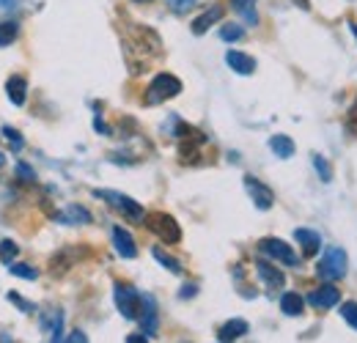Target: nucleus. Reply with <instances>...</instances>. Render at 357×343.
Returning a JSON list of instances; mask_svg holds the SVG:
<instances>
[{"mask_svg": "<svg viewBox=\"0 0 357 343\" xmlns=\"http://www.w3.org/2000/svg\"><path fill=\"white\" fill-rule=\"evenodd\" d=\"M93 195L102 198V201H107L113 209H119L121 215L127 217V220H132V222H143L146 220V209L135 198L124 195V192H116V190H93Z\"/></svg>", "mask_w": 357, "mask_h": 343, "instance_id": "f257e3e1", "label": "nucleus"}, {"mask_svg": "<svg viewBox=\"0 0 357 343\" xmlns=\"http://www.w3.org/2000/svg\"><path fill=\"white\" fill-rule=\"evenodd\" d=\"M178 93H181V80L174 77V75H168V72H162L146 88V105H162V102L174 99Z\"/></svg>", "mask_w": 357, "mask_h": 343, "instance_id": "f03ea898", "label": "nucleus"}, {"mask_svg": "<svg viewBox=\"0 0 357 343\" xmlns=\"http://www.w3.org/2000/svg\"><path fill=\"white\" fill-rule=\"evenodd\" d=\"M143 222H146V228H149L154 236H160L165 245H178V242H181V228H178V222L171 215L154 212V215H146Z\"/></svg>", "mask_w": 357, "mask_h": 343, "instance_id": "7ed1b4c3", "label": "nucleus"}, {"mask_svg": "<svg viewBox=\"0 0 357 343\" xmlns=\"http://www.w3.org/2000/svg\"><path fill=\"white\" fill-rule=\"evenodd\" d=\"M113 300H116V307H119V313L124 316V319H137L140 316V305H143V294L132 289V286H127V283H116L113 286Z\"/></svg>", "mask_w": 357, "mask_h": 343, "instance_id": "20e7f679", "label": "nucleus"}, {"mask_svg": "<svg viewBox=\"0 0 357 343\" xmlns=\"http://www.w3.org/2000/svg\"><path fill=\"white\" fill-rule=\"evenodd\" d=\"M347 253L341 250V247H330L324 258L316 264V275L321 277V280H341L344 275H347Z\"/></svg>", "mask_w": 357, "mask_h": 343, "instance_id": "39448f33", "label": "nucleus"}, {"mask_svg": "<svg viewBox=\"0 0 357 343\" xmlns=\"http://www.w3.org/2000/svg\"><path fill=\"white\" fill-rule=\"evenodd\" d=\"M261 253H267L272 261H278V264H286V266H300V256L291 250V245L289 242H283V239H275V236H267V239H261Z\"/></svg>", "mask_w": 357, "mask_h": 343, "instance_id": "423d86ee", "label": "nucleus"}, {"mask_svg": "<svg viewBox=\"0 0 357 343\" xmlns=\"http://www.w3.org/2000/svg\"><path fill=\"white\" fill-rule=\"evenodd\" d=\"M245 190L250 192V198H253L256 209H261V212L272 209V204H275V192L269 190L264 181H259L256 176H245Z\"/></svg>", "mask_w": 357, "mask_h": 343, "instance_id": "0eeeda50", "label": "nucleus"}, {"mask_svg": "<svg viewBox=\"0 0 357 343\" xmlns=\"http://www.w3.org/2000/svg\"><path fill=\"white\" fill-rule=\"evenodd\" d=\"M140 330L146 335H157L160 330V310H157V300L151 294H143V305H140Z\"/></svg>", "mask_w": 357, "mask_h": 343, "instance_id": "6e6552de", "label": "nucleus"}, {"mask_svg": "<svg viewBox=\"0 0 357 343\" xmlns=\"http://www.w3.org/2000/svg\"><path fill=\"white\" fill-rule=\"evenodd\" d=\"M113 247H116V253H119L121 258L137 256V245H135L132 234H130L127 228H121V225L113 228Z\"/></svg>", "mask_w": 357, "mask_h": 343, "instance_id": "1a4fd4ad", "label": "nucleus"}, {"mask_svg": "<svg viewBox=\"0 0 357 343\" xmlns=\"http://www.w3.org/2000/svg\"><path fill=\"white\" fill-rule=\"evenodd\" d=\"M225 63L231 72L236 75H253L256 72V61L248 55V52H239V49H228L225 52Z\"/></svg>", "mask_w": 357, "mask_h": 343, "instance_id": "9d476101", "label": "nucleus"}, {"mask_svg": "<svg viewBox=\"0 0 357 343\" xmlns=\"http://www.w3.org/2000/svg\"><path fill=\"white\" fill-rule=\"evenodd\" d=\"M308 302H311L313 307H319V310H327V307H335L341 302V291L335 286H321V289H316V291L308 294Z\"/></svg>", "mask_w": 357, "mask_h": 343, "instance_id": "9b49d317", "label": "nucleus"}, {"mask_svg": "<svg viewBox=\"0 0 357 343\" xmlns=\"http://www.w3.org/2000/svg\"><path fill=\"white\" fill-rule=\"evenodd\" d=\"M223 14H225L223 6H212V8H206L201 17H195V20H192V25H190V28H192V33H195V36H204L215 22H220V20H223Z\"/></svg>", "mask_w": 357, "mask_h": 343, "instance_id": "f8f14e48", "label": "nucleus"}, {"mask_svg": "<svg viewBox=\"0 0 357 343\" xmlns=\"http://www.w3.org/2000/svg\"><path fill=\"white\" fill-rule=\"evenodd\" d=\"M256 272H259V277L264 280V286H269V289H283L286 286L283 272L278 266H272L269 261H256Z\"/></svg>", "mask_w": 357, "mask_h": 343, "instance_id": "ddd939ff", "label": "nucleus"}, {"mask_svg": "<svg viewBox=\"0 0 357 343\" xmlns=\"http://www.w3.org/2000/svg\"><path fill=\"white\" fill-rule=\"evenodd\" d=\"M294 239L300 242V247H303V253L308 258H313L319 250H321V236L316 234V231H308V228H297L294 231Z\"/></svg>", "mask_w": 357, "mask_h": 343, "instance_id": "4468645a", "label": "nucleus"}, {"mask_svg": "<svg viewBox=\"0 0 357 343\" xmlns=\"http://www.w3.org/2000/svg\"><path fill=\"white\" fill-rule=\"evenodd\" d=\"M6 96L11 99V105L22 107V105H25V96H28V83H25V77L11 75V77L6 80Z\"/></svg>", "mask_w": 357, "mask_h": 343, "instance_id": "2eb2a0df", "label": "nucleus"}, {"mask_svg": "<svg viewBox=\"0 0 357 343\" xmlns=\"http://www.w3.org/2000/svg\"><path fill=\"white\" fill-rule=\"evenodd\" d=\"M242 335H248V321L245 319H231V321H225L223 327L218 330L220 343H234L236 338H242Z\"/></svg>", "mask_w": 357, "mask_h": 343, "instance_id": "dca6fc26", "label": "nucleus"}, {"mask_svg": "<svg viewBox=\"0 0 357 343\" xmlns=\"http://www.w3.org/2000/svg\"><path fill=\"white\" fill-rule=\"evenodd\" d=\"M269 148H272V154L280 157V160L294 157V140L286 137V135H272V137H269Z\"/></svg>", "mask_w": 357, "mask_h": 343, "instance_id": "f3484780", "label": "nucleus"}, {"mask_svg": "<svg viewBox=\"0 0 357 343\" xmlns=\"http://www.w3.org/2000/svg\"><path fill=\"white\" fill-rule=\"evenodd\" d=\"M280 310H283L286 316H300V313L305 310V297H300L297 291H286V294L280 297Z\"/></svg>", "mask_w": 357, "mask_h": 343, "instance_id": "a211bd4d", "label": "nucleus"}, {"mask_svg": "<svg viewBox=\"0 0 357 343\" xmlns=\"http://www.w3.org/2000/svg\"><path fill=\"white\" fill-rule=\"evenodd\" d=\"M231 8L248 22V25H256L259 22V14H256V0H231Z\"/></svg>", "mask_w": 357, "mask_h": 343, "instance_id": "6ab92c4d", "label": "nucleus"}, {"mask_svg": "<svg viewBox=\"0 0 357 343\" xmlns=\"http://www.w3.org/2000/svg\"><path fill=\"white\" fill-rule=\"evenodd\" d=\"M58 222H83L86 225V222H91V212L77 206V204H72V206H66V212L58 215Z\"/></svg>", "mask_w": 357, "mask_h": 343, "instance_id": "aec40b11", "label": "nucleus"}, {"mask_svg": "<svg viewBox=\"0 0 357 343\" xmlns=\"http://www.w3.org/2000/svg\"><path fill=\"white\" fill-rule=\"evenodd\" d=\"M151 256L157 258V261H160V264H162V266H165L168 272H174V275H181V272H184V266L178 264V258L168 256V253H165L162 247H154V250H151Z\"/></svg>", "mask_w": 357, "mask_h": 343, "instance_id": "412c9836", "label": "nucleus"}, {"mask_svg": "<svg viewBox=\"0 0 357 343\" xmlns=\"http://www.w3.org/2000/svg\"><path fill=\"white\" fill-rule=\"evenodd\" d=\"M8 272L14 277H22V280H36L39 277V269L31 266V264H8Z\"/></svg>", "mask_w": 357, "mask_h": 343, "instance_id": "4be33fe9", "label": "nucleus"}, {"mask_svg": "<svg viewBox=\"0 0 357 343\" xmlns=\"http://www.w3.org/2000/svg\"><path fill=\"white\" fill-rule=\"evenodd\" d=\"M17 33H20V25L14 20L0 22V47H8V44L17 39Z\"/></svg>", "mask_w": 357, "mask_h": 343, "instance_id": "5701e85b", "label": "nucleus"}, {"mask_svg": "<svg viewBox=\"0 0 357 343\" xmlns=\"http://www.w3.org/2000/svg\"><path fill=\"white\" fill-rule=\"evenodd\" d=\"M242 36H245V28L236 25V22H225L223 28H220V39L223 42H239Z\"/></svg>", "mask_w": 357, "mask_h": 343, "instance_id": "b1692460", "label": "nucleus"}, {"mask_svg": "<svg viewBox=\"0 0 357 343\" xmlns=\"http://www.w3.org/2000/svg\"><path fill=\"white\" fill-rule=\"evenodd\" d=\"M20 256V247H17V242H11V239H3L0 242V261L8 266V264H14V258Z\"/></svg>", "mask_w": 357, "mask_h": 343, "instance_id": "393cba45", "label": "nucleus"}, {"mask_svg": "<svg viewBox=\"0 0 357 343\" xmlns=\"http://www.w3.org/2000/svg\"><path fill=\"white\" fill-rule=\"evenodd\" d=\"M313 168L321 176V181H333V168H330V162L321 154H313Z\"/></svg>", "mask_w": 357, "mask_h": 343, "instance_id": "a878e982", "label": "nucleus"}, {"mask_svg": "<svg viewBox=\"0 0 357 343\" xmlns=\"http://www.w3.org/2000/svg\"><path fill=\"white\" fill-rule=\"evenodd\" d=\"M341 316H344V321L357 333V302H344L341 305Z\"/></svg>", "mask_w": 357, "mask_h": 343, "instance_id": "bb28decb", "label": "nucleus"}, {"mask_svg": "<svg viewBox=\"0 0 357 343\" xmlns=\"http://www.w3.org/2000/svg\"><path fill=\"white\" fill-rule=\"evenodd\" d=\"M3 135H6V140L14 146V148H22L25 146V140H22V135L17 132L14 127H3Z\"/></svg>", "mask_w": 357, "mask_h": 343, "instance_id": "cd10ccee", "label": "nucleus"}, {"mask_svg": "<svg viewBox=\"0 0 357 343\" xmlns=\"http://www.w3.org/2000/svg\"><path fill=\"white\" fill-rule=\"evenodd\" d=\"M17 176H20L22 181H33V178H36V171H33L28 162H17Z\"/></svg>", "mask_w": 357, "mask_h": 343, "instance_id": "c85d7f7f", "label": "nucleus"}, {"mask_svg": "<svg viewBox=\"0 0 357 343\" xmlns=\"http://www.w3.org/2000/svg\"><path fill=\"white\" fill-rule=\"evenodd\" d=\"M174 11H178V14H184V11H190L192 6H195V0H165Z\"/></svg>", "mask_w": 357, "mask_h": 343, "instance_id": "c756f323", "label": "nucleus"}, {"mask_svg": "<svg viewBox=\"0 0 357 343\" xmlns=\"http://www.w3.org/2000/svg\"><path fill=\"white\" fill-rule=\"evenodd\" d=\"M8 300H11V302H17L22 313H33V310H36V307H33L31 302H25V300H22V297H20V294H17V291H11V294H8Z\"/></svg>", "mask_w": 357, "mask_h": 343, "instance_id": "7c9ffc66", "label": "nucleus"}, {"mask_svg": "<svg viewBox=\"0 0 357 343\" xmlns=\"http://www.w3.org/2000/svg\"><path fill=\"white\" fill-rule=\"evenodd\" d=\"M63 343H89V335H86L83 330H72V333H69V338H66Z\"/></svg>", "mask_w": 357, "mask_h": 343, "instance_id": "2f4dec72", "label": "nucleus"}, {"mask_svg": "<svg viewBox=\"0 0 357 343\" xmlns=\"http://www.w3.org/2000/svg\"><path fill=\"white\" fill-rule=\"evenodd\" d=\"M347 124H349L352 129H357V102L352 105V110L347 113Z\"/></svg>", "mask_w": 357, "mask_h": 343, "instance_id": "473e14b6", "label": "nucleus"}, {"mask_svg": "<svg viewBox=\"0 0 357 343\" xmlns=\"http://www.w3.org/2000/svg\"><path fill=\"white\" fill-rule=\"evenodd\" d=\"M195 294H198V289L190 283L187 289H181V291H178V300H187V297H195Z\"/></svg>", "mask_w": 357, "mask_h": 343, "instance_id": "72a5a7b5", "label": "nucleus"}, {"mask_svg": "<svg viewBox=\"0 0 357 343\" xmlns=\"http://www.w3.org/2000/svg\"><path fill=\"white\" fill-rule=\"evenodd\" d=\"M127 343H149V335H146V333H132V335L127 338Z\"/></svg>", "mask_w": 357, "mask_h": 343, "instance_id": "f704fd0d", "label": "nucleus"}, {"mask_svg": "<svg viewBox=\"0 0 357 343\" xmlns=\"http://www.w3.org/2000/svg\"><path fill=\"white\" fill-rule=\"evenodd\" d=\"M0 8H17V0H0Z\"/></svg>", "mask_w": 357, "mask_h": 343, "instance_id": "c9c22d12", "label": "nucleus"}, {"mask_svg": "<svg viewBox=\"0 0 357 343\" xmlns=\"http://www.w3.org/2000/svg\"><path fill=\"white\" fill-rule=\"evenodd\" d=\"M291 3H294V6H300L303 11H308V8H311V3H308V0H291Z\"/></svg>", "mask_w": 357, "mask_h": 343, "instance_id": "e433bc0d", "label": "nucleus"}, {"mask_svg": "<svg viewBox=\"0 0 357 343\" xmlns=\"http://www.w3.org/2000/svg\"><path fill=\"white\" fill-rule=\"evenodd\" d=\"M352 33H355V39H357V22H352Z\"/></svg>", "mask_w": 357, "mask_h": 343, "instance_id": "4c0bfd02", "label": "nucleus"}, {"mask_svg": "<svg viewBox=\"0 0 357 343\" xmlns=\"http://www.w3.org/2000/svg\"><path fill=\"white\" fill-rule=\"evenodd\" d=\"M3 162H6V154H0V165H3Z\"/></svg>", "mask_w": 357, "mask_h": 343, "instance_id": "58836bf2", "label": "nucleus"}, {"mask_svg": "<svg viewBox=\"0 0 357 343\" xmlns=\"http://www.w3.org/2000/svg\"><path fill=\"white\" fill-rule=\"evenodd\" d=\"M135 3H149V0H135Z\"/></svg>", "mask_w": 357, "mask_h": 343, "instance_id": "ea45409f", "label": "nucleus"}]
</instances>
